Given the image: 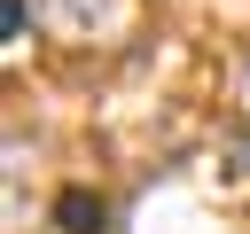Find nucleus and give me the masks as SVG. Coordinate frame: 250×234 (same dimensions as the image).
Wrapping results in <instances>:
<instances>
[{
	"instance_id": "obj_1",
	"label": "nucleus",
	"mask_w": 250,
	"mask_h": 234,
	"mask_svg": "<svg viewBox=\"0 0 250 234\" xmlns=\"http://www.w3.org/2000/svg\"><path fill=\"white\" fill-rule=\"evenodd\" d=\"M39 23L62 47H117L141 23V0H39Z\"/></svg>"
},
{
	"instance_id": "obj_2",
	"label": "nucleus",
	"mask_w": 250,
	"mask_h": 234,
	"mask_svg": "<svg viewBox=\"0 0 250 234\" xmlns=\"http://www.w3.org/2000/svg\"><path fill=\"white\" fill-rule=\"evenodd\" d=\"M55 226H62V234H109V203H102L94 187H62V195H55Z\"/></svg>"
},
{
	"instance_id": "obj_3",
	"label": "nucleus",
	"mask_w": 250,
	"mask_h": 234,
	"mask_svg": "<svg viewBox=\"0 0 250 234\" xmlns=\"http://www.w3.org/2000/svg\"><path fill=\"white\" fill-rule=\"evenodd\" d=\"M23 31H31V0H0V39L23 47Z\"/></svg>"
}]
</instances>
